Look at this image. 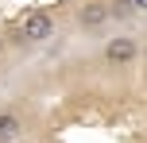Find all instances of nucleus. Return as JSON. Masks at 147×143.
I'll use <instances>...</instances> for the list:
<instances>
[{
    "label": "nucleus",
    "mask_w": 147,
    "mask_h": 143,
    "mask_svg": "<svg viewBox=\"0 0 147 143\" xmlns=\"http://www.w3.org/2000/svg\"><path fill=\"white\" fill-rule=\"evenodd\" d=\"M109 12H112V15H132V12H136V4H132V0H112Z\"/></svg>",
    "instance_id": "obj_5"
},
{
    "label": "nucleus",
    "mask_w": 147,
    "mask_h": 143,
    "mask_svg": "<svg viewBox=\"0 0 147 143\" xmlns=\"http://www.w3.org/2000/svg\"><path fill=\"white\" fill-rule=\"evenodd\" d=\"M23 136V120L16 112H0V143H16Z\"/></svg>",
    "instance_id": "obj_4"
},
{
    "label": "nucleus",
    "mask_w": 147,
    "mask_h": 143,
    "mask_svg": "<svg viewBox=\"0 0 147 143\" xmlns=\"http://www.w3.org/2000/svg\"><path fill=\"white\" fill-rule=\"evenodd\" d=\"M0 50H4V39H0Z\"/></svg>",
    "instance_id": "obj_7"
},
{
    "label": "nucleus",
    "mask_w": 147,
    "mask_h": 143,
    "mask_svg": "<svg viewBox=\"0 0 147 143\" xmlns=\"http://www.w3.org/2000/svg\"><path fill=\"white\" fill-rule=\"evenodd\" d=\"M136 58H140V43H136L132 35H116L105 43V62H109L112 70H128L136 66Z\"/></svg>",
    "instance_id": "obj_2"
},
{
    "label": "nucleus",
    "mask_w": 147,
    "mask_h": 143,
    "mask_svg": "<svg viewBox=\"0 0 147 143\" xmlns=\"http://www.w3.org/2000/svg\"><path fill=\"white\" fill-rule=\"evenodd\" d=\"M109 19H112V12H109V4H101V0H89V4H81V8H78V23H81L85 31L105 27Z\"/></svg>",
    "instance_id": "obj_3"
},
{
    "label": "nucleus",
    "mask_w": 147,
    "mask_h": 143,
    "mask_svg": "<svg viewBox=\"0 0 147 143\" xmlns=\"http://www.w3.org/2000/svg\"><path fill=\"white\" fill-rule=\"evenodd\" d=\"M136 4V12H147V0H132Z\"/></svg>",
    "instance_id": "obj_6"
},
{
    "label": "nucleus",
    "mask_w": 147,
    "mask_h": 143,
    "mask_svg": "<svg viewBox=\"0 0 147 143\" xmlns=\"http://www.w3.org/2000/svg\"><path fill=\"white\" fill-rule=\"evenodd\" d=\"M54 39V15L47 8H35L20 19V43H47Z\"/></svg>",
    "instance_id": "obj_1"
}]
</instances>
